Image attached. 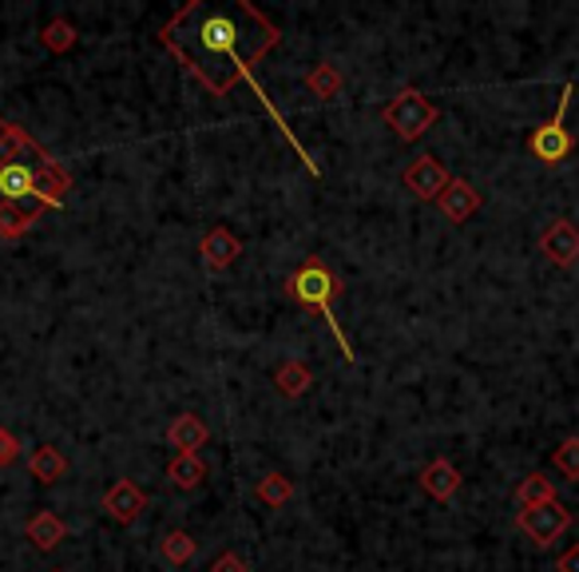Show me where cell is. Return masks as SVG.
<instances>
[{
    "instance_id": "cell-1",
    "label": "cell",
    "mask_w": 579,
    "mask_h": 572,
    "mask_svg": "<svg viewBox=\"0 0 579 572\" xmlns=\"http://www.w3.org/2000/svg\"><path fill=\"white\" fill-rule=\"evenodd\" d=\"M159 44L211 96H230L238 83H250L254 96H259V104L266 108L270 120L286 136V144L298 152V159H306L310 176H321L318 164L306 156V147L286 127V115L274 108V100H270L266 88L254 76V68L282 44V29L270 21L259 4H247V0H186L159 29Z\"/></svg>"
},
{
    "instance_id": "cell-2",
    "label": "cell",
    "mask_w": 579,
    "mask_h": 572,
    "mask_svg": "<svg viewBox=\"0 0 579 572\" xmlns=\"http://www.w3.org/2000/svg\"><path fill=\"white\" fill-rule=\"evenodd\" d=\"M286 294L298 306H306V311H318L321 318H326V326L333 330V338H338V346H342V358L345 362H357V355H353L350 346V334L342 330V323H338V314H333V302H338V294H342V279L326 267L321 259H306L298 267V271L286 279Z\"/></svg>"
},
{
    "instance_id": "cell-3",
    "label": "cell",
    "mask_w": 579,
    "mask_h": 572,
    "mask_svg": "<svg viewBox=\"0 0 579 572\" xmlns=\"http://www.w3.org/2000/svg\"><path fill=\"white\" fill-rule=\"evenodd\" d=\"M571 96H576V83H564V92H559V104H556V115L544 120V124L527 136V152L540 159L544 167H559L564 159L576 152V136L568 132V104Z\"/></svg>"
},
{
    "instance_id": "cell-4",
    "label": "cell",
    "mask_w": 579,
    "mask_h": 572,
    "mask_svg": "<svg viewBox=\"0 0 579 572\" xmlns=\"http://www.w3.org/2000/svg\"><path fill=\"white\" fill-rule=\"evenodd\" d=\"M382 120H385V127H394L397 139L413 144V139H421L424 132L441 120V112H436V104H429L417 88H405V92H397L394 100L385 104Z\"/></svg>"
},
{
    "instance_id": "cell-5",
    "label": "cell",
    "mask_w": 579,
    "mask_h": 572,
    "mask_svg": "<svg viewBox=\"0 0 579 572\" xmlns=\"http://www.w3.org/2000/svg\"><path fill=\"white\" fill-rule=\"evenodd\" d=\"M516 529L532 545L548 549V545H556L571 529V509H564V501H548V505H536V509H520Z\"/></svg>"
},
{
    "instance_id": "cell-6",
    "label": "cell",
    "mask_w": 579,
    "mask_h": 572,
    "mask_svg": "<svg viewBox=\"0 0 579 572\" xmlns=\"http://www.w3.org/2000/svg\"><path fill=\"white\" fill-rule=\"evenodd\" d=\"M401 183H405V191H413L421 203H436V199L445 195L449 183H453V176H449L445 164L436 156H417L413 164L405 167Z\"/></svg>"
},
{
    "instance_id": "cell-7",
    "label": "cell",
    "mask_w": 579,
    "mask_h": 572,
    "mask_svg": "<svg viewBox=\"0 0 579 572\" xmlns=\"http://www.w3.org/2000/svg\"><path fill=\"white\" fill-rule=\"evenodd\" d=\"M540 255L556 267H576L579 262V227L571 218H552L540 235Z\"/></svg>"
},
{
    "instance_id": "cell-8",
    "label": "cell",
    "mask_w": 579,
    "mask_h": 572,
    "mask_svg": "<svg viewBox=\"0 0 579 572\" xmlns=\"http://www.w3.org/2000/svg\"><path fill=\"white\" fill-rule=\"evenodd\" d=\"M144 509H147V493L139 490L135 481L120 478V481H112V485H107L104 513L115 520V525H135V520L144 517Z\"/></svg>"
},
{
    "instance_id": "cell-9",
    "label": "cell",
    "mask_w": 579,
    "mask_h": 572,
    "mask_svg": "<svg viewBox=\"0 0 579 572\" xmlns=\"http://www.w3.org/2000/svg\"><path fill=\"white\" fill-rule=\"evenodd\" d=\"M72 191V176L64 171L56 159L36 164V179H32V199L36 208H64V195Z\"/></svg>"
},
{
    "instance_id": "cell-10",
    "label": "cell",
    "mask_w": 579,
    "mask_h": 572,
    "mask_svg": "<svg viewBox=\"0 0 579 572\" xmlns=\"http://www.w3.org/2000/svg\"><path fill=\"white\" fill-rule=\"evenodd\" d=\"M198 255H203V262H207L211 271H227V267L238 262V255H242V243H238L235 231L211 227L207 235H203V243H198Z\"/></svg>"
},
{
    "instance_id": "cell-11",
    "label": "cell",
    "mask_w": 579,
    "mask_h": 572,
    "mask_svg": "<svg viewBox=\"0 0 579 572\" xmlns=\"http://www.w3.org/2000/svg\"><path fill=\"white\" fill-rule=\"evenodd\" d=\"M32 179H36V167L21 164V159H12V164H0V199L4 203H32L36 208V199H32Z\"/></svg>"
},
{
    "instance_id": "cell-12",
    "label": "cell",
    "mask_w": 579,
    "mask_h": 572,
    "mask_svg": "<svg viewBox=\"0 0 579 572\" xmlns=\"http://www.w3.org/2000/svg\"><path fill=\"white\" fill-rule=\"evenodd\" d=\"M436 208H441V215H445L449 223H465V218H473L476 211H480V191H476L468 179H453L445 188V195L436 199Z\"/></svg>"
},
{
    "instance_id": "cell-13",
    "label": "cell",
    "mask_w": 579,
    "mask_h": 572,
    "mask_svg": "<svg viewBox=\"0 0 579 572\" xmlns=\"http://www.w3.org/2000/svg\"><path fill=\"white\" fill-rule=\"evenodd\" d=\"M421 490L433 501H453L456 493H461V469L445 458L429 461V466L421 469Z\"/></svg>"
},
{
    "instance_id": "cell-14",
    "label": "cell",
    "mask_w": 579,
    "mask_h": 572,
    "mask_svg": "<svg viewBox=\"0 0 579 572\" xmlns=\"http://www.w3.org/2000/svg\"><path fill=\"white\" fill-rule=\"evenodd\" d=\"M207 422L198 414H179L171 426H167V441L179 449V453H198V446H207Z\"/></svg>"
},
{
    "instance_id": "cell-15",
    "label": "cell",
    "mask_w": 579,
    "mask_h": 572,
    "mask_svg": "<svg viewBox=\"0 0 579 572\" xmlns=\"http://www.w3.org/2000/svg\"><path fill=\"white\" fill-rule=\"evenodd\" d=\"M24 537H29V541L36 545L41 552H53L56 545L68 537V525H64V520L56 517L53 509H41L36 517L29 520V525H24Z\"/></svg>"
},
{
    "instance_id": "cell-16",
    "label": "cell",
    "mask_w": 579,
    "mask_h": 572,
    "mask_svg": "<svg viewBox=\"0 0 579 572\" xmlns=\"http://www.w3.org/2000/svg\"><path fill=\"white\" fill-rule=\"evenodd\" d=\"M167 478H171L175 490H198L207 481V461L198 458V453H175V458L167 461Z\"/></svg>"
},
{
    "instance_id": "cell-17",
    "label": "cell",
    "mask_w": 579,
    "mask_h": 572,
    "mask_svg": "<svg viewBox=\"0 0 579 572\" xmlns=\"http://www.w3.org/2000/svg\"><path fill=\"white\" fill-rule=\"evenodd\" d=\"M21 152H32L36 159H53L41 144H36V139L29 136V132H24V127L9 124V120H0V159H4V164H12V159L21 156Z\"/></svg>"
},
{
    "instance_id": "cell-18",
    "label": "cell",
    "mask_w": 579,
    "mask_h": 572,
    "mask_svg": "<svg viewBox=\"0 0 579 572\" xmlns=\"http://www.w3.org/2000/svg\"><path fill=\"white\" fill-rule=\"evenodd\" d=\"M29 473L41 485H56V481L68 473V461H64V453L56 446H41L36 453H32V461H29Z\"/></svg>"
},
{
    "instance_id": "cell-19",
    "label": "cell",
    "mask_w": 579,
    "mask_h": 572,
    "mask_svg": "<svg viewBox=\"0 0 579 572\" xmlns=\"http://www.w3.org/2000/svg\"><path fill=\"white\" fill-rule=\"evenodd\" d=\"M41 211H29V208H16V203H0V239L4 243H16L21 235H29L36 227Z\"/></svg>"
},
{
    "instance_id": "cell-20",
    "label": "cell",
    "mask_w": 579,
    "mask_h": 572,
    "mask_svg": "<svg viewBox=\"0 0 579 572\" xmlns=\"http://www.w3.org/2000/svg\"><path fill=\"white\" fill-rule=\"evenodd\" d=\"M548 501H559V497H556V485H552V478H544V473H527V478L516 485V505H520V509H536V505H548Z\"/></svg>"
},
{
    "instance_id": "cell-21",
    "label": "cell",
    "mask_w": 579,
    "mask_h": 572,
    "mask_svg": "<svg viewBox=\"0 0 579 572\" xmlns=\"http://www.w3.org/2000/svg\"><path fill=\"white\" fill-rule=\"evenodd\" d=\"M306 92L318 96V100H333V96L342 92V72H338V64L321 60L318 68L306 72Z\"/></svg>"
},
{
    "instance_id": "cell-22",
    "label": "cell",
    "mask_w": 579,
    "mask_h": 572,
    "mask_svg": "<svg viewBox=\"0 0 579 572\" xmlns=\"http://www.w3.org/2000/svg\"><path fill=\"white\" fill-rule=\"evenodd\" d=\"M274 385H279L282 397H302L306 390L314 385V374L306 362H286L279 366V374H274Z\"/></svg>"
},
{
    "instance_id": "cell-23",
    "label": "cell",
    "mask_w": 579,
    "mask_h": 572,
    "mask_svg": "<svg viewBox=\"0 0 579 572\" xmlns=\"http://www.w3.org/2000/svg\"><path fill=\"white\" fill-rule=\"evenodd\" d=\"M76 41H80V32H76V24H72V21H64V16L48 21V24H44V32H41V44H44V48H48V53H56V56L72 53Z\"/></svg>"
},
{
    "instance_id": "cell-24",
    "label": "cell",
    "mask_w": 579,
    "mask_h": 572,
    "mask_svg": "<svg viewBox=\"0 0 579 572\" xmlns=\"http://www.w3.org/2000/svg\"><path fill=\"white\" fill-rule=\"evenodd\" d=\"M159 552H163L167 564H191V561H195L198 545H195V537H191L186 529H171L163 541H159Z\"/></svg>"
},
{
    "instance_id": "cell-25",
    "label": "cell",
    "mask_w": 579,
    "mask_h": 572,
    "mask_svg": "<svg viewBox=\"0 0 579 572\" xmlns=\"http://www.w3.org/2000/svg\"><path fill=\"white\" fill-rule=\"evenodd\" d=\"M290 497H294V481H290L286 473H266V478L259 481V501H262V505H274V509H282Z\"/></svg>"
},
{
    "instance_id": "cell-26",
    "label": "cell",
    "mask_w": 579,
    "mask_h": 572,
    "mask_svg": "<svg viewBox=\"0 0 579 572\" xmlns=\"http://www.w3.org/2000/svg\"><path fill=\"white\" fill-rule=\"evenodd\" d=\"M552 466L568 481H579V437H564L559 441V449L552 453Z\"/></svg>"
},
{
    "instance_id": "cell-27",
    "label": "cell",
    "mask_w": 579,
    "mask_h": 572,
    "mask_svg": "<svg viewBox=\"0 0 579 572\" xmlns=\"http://www.w3.org/2000/svg\"><path fill=\"white\" fill-rule=\"evenodd\" d=\"M16 461H21V437L0 426V469L16 466Z\"/></svg>"
},
{
    "instance_id": "cell-28",
    "label": "cell",
    "mask_w": 579,
    "mask_h": 572,
    "mask_svg": "<svg viewBox=\"0 0 579 572\" xmlns=\"http://www.w3.org/2000/svg\"><path fill=\"white\" fill-rule=\"evenodd\" d=\"M211 572H250V564H247V557H238L235 549H227L223 557L211 561Z\"/></svg>"
},
{
    "instance_id": "cell-29",
    "label": "cell",
    "mask_w": 579,
    "mask_h": 572,
    "mask_svg": "<svg viewBox=\"0 0 579 572\" xmlns=\"http://www.w3.org/2000/svg\"><path fill=\"white\" fill-rule=\"evenodd\" d=\"M556 572H579V545H571L568 552H559Z\"/></svg>"
},
{
    "instance_id": "cell-30",
    "label": "cell",
    "mask_w": 579,
    "mask_h": 572,
    "mask_svg": "<svg viewBox=\"0 0 579 572\" xmlns=\"http://www.w3.org/2000/svg\"><path fill=\"white\" fill-rule=\"evenodd\" d=\"M0 203H4V199H0Z\"/></svg>"
}]
</instances>
